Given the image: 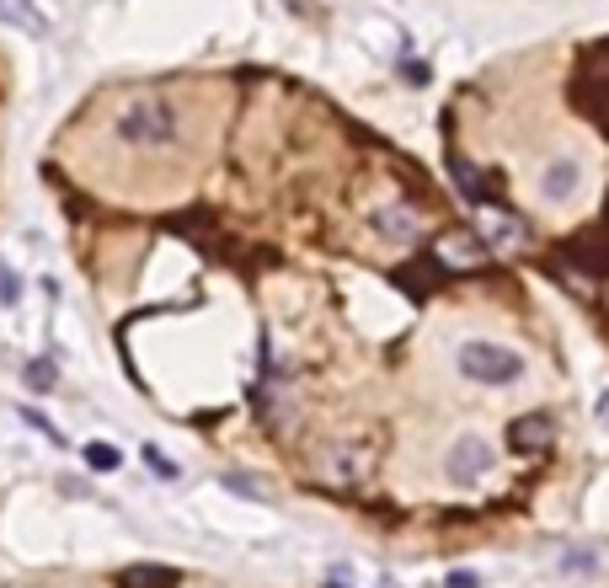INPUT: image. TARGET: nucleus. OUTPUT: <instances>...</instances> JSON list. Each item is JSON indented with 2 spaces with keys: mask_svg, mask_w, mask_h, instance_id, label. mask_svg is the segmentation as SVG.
Listing matches in <instances>:
<instances>
[{
  "mask_svg": "<svg viewBox=\"0 0 609 588\" xmlns=\"http://www.w3.org/2000/svg\"><path fill=\"white\" fill-rule=\"evenodd\" d=\"M118 139H129V145H171L177 139V107L166 97H134L118 113Z\"/></svg>",
  "mask_w": 609,
  "mask_h": 588,
  "instance_id": "obj_1",
  "label": "nucleus"
},
{
  "mask_svg": "<svg viewBox=\"0 0 609 588\" xmlns=\"http://www.w3.org/2000/svg\"><path fill=\"white\" fill-rule=\"evenodd\" d=\"M455 364H460V375L476 380V385H513L524 375V359L503 343H465Z\"/></svg>",
  "mask_w": 609,
  "mask_h": 588,
  "instance_id": "obj_2",
  "label": "nucleus"
},
{
  "mask_svg": "<svg viewBox=\"0 0 609 588\" xmlns=\"http://www.w3.org/2000/svg\"><path fill=\"white\" fill-rule=\"evenodd\" d=\"M497 466V455H492V444L481 439V433H460L455 444H449V455H444V476L455 487H476V482H487V471Z\"/></svg>",
  "mask_w": 609,
  "mask_h": 588,
  "instance_id": "obj_3",
  "label": "nucleus"
},
{
  "mask_svg": "<svg viewBox=\"0 0 609 588\" xmlns=\"http://www.w3.org/2000/svg\"><path fill=\"white\" fill-rule=\"evenodd\" d=\"M481 241H487L492 252H513V246H524V225L513 220L508 209L481 204Z\"/></svg>",
  "mask_w": 609,
  "mask_h": 588,
  "instance_id": "obj_4",
  "label": "nucleus"
},
{
  "mask_svg": "<svg viewBox=\"0 0 609 588\" xmlns=\"http://www.w3.org/2000/svg\"><path fill=\"white\" fill-rule=\"evenodd\" d=\"M374 236H385V241H417V209L412 204H385V209H374Z\"/></svg>",
  "mask_w": 609,
  "mask_h": 588,
  "instance_id": "obj_5",
  "label": "nucleus"
},
{
  "mask_svg": "<svg viewBox=\"0 0 609 588\" xmlns=\"http://www.w3.org/2000/svg\"><path fill=\"white\" fill-rule=\"evenodd\" d=\"M551 439H556V428H551V417H545V412H529V417H519V423L508 428V444H513V450H524V455L545 450Z\"/></svg>",
  "mask_w": 609,
  "mask_h": 588,
  "instance_id": "obj_6",
  "label": "nucleus"
},
{
  "mask_svg": "<svg viewBox=\"0 0 609 588\" xmlns=\"http://www.w3.org/2000/svg\"><path fill=\"white\" fill-rule=\"evenodd\" d=\"M321 471H326L332 487H353V482H364V471H369V450H353V444L348 450H332Z\"/></svg>",
  "mask_w": 609,
  "mask_h": 588,
  "instance_id": "obj_7",
  "label": "nucleus"
},
{
  "mask_svg": "<svg viewBox=\"0 0 609 588\" xmlns=\"http://www.w3.org/2000/svg\"><path fill=\"white\" fill-rule=\"evenodd\" d=\"M577 182H583V166H577L572 156H561L545 166V177H540V193L551 198V204H561V198H572L577 193Z\"/></svg>",
  "mask_w": 609,
  "mask_h": 588,
  "instance_id": "obj_8",
  "label": "nucleus"
},
{
  "mask_svg": "<svg viewBox=\"0 0 609 588\" xmlns=\"http://www.w3.org/2000/svg\"><path fill=\"white\" fill-rule=\"evenodd\" d=\"M0 22L22 27V33H33V38H49V17H43L33 0H0Z\"/></svg>",
  "mask_w": 609,
  "mask_h": 588,
  "instance_id": "obj_9",
  "label": "nucleus"
},
{
  "mask_svg": "<svg viewBox=\"0 0 609 588\" xmlns=\"http://www.w3.org/2000/svg\"><path fill=\"white\" fill-rule=\"evenodd\" d=\"M118 588H177V572L171 567H123Z\"/></svg>",
  "mask_w": 609,
  "mask_h": 588,
  "instance_id": "obj_10",
  "label": "nucleus"
},
{
  "mask_svg": "<svg viewBox=\"0 0 609 588\" xmlns=\"http://www.w3.org/2000/svg\"><path fill=\"white\" fill-rule=\"evenodd\" d=\"M439 252H444L449 262H460V268H476L481 252H487V241H476V236H444Z\"/></svg>",
  "mask_w": 609,
  "mask_h": 588,
  "instance_id": "obj_11",
  "label": "nucleus"
},
{
  "mask_svg": "<svg viewBox=\"0 0 609 588\" xmlns=\"http://www.w3.org/2000/svg\"><path fill=\"white\" fill-rule=\"evenodd\" d=\"M145 466H150V476H155V482H177V476H182V466H177V460H171V455H161L155 444H145Z\"/></svg>",
  "mask_w": 609,
  "mask_h": 588,
  "instance_id": "obj_12",
  "label": "nucleus"
},
{
  "mask_svg": "<svg viewBox=\"0 0 609 588\" xmlns=\"http://www.w3.org/2000/svg\"><path fill=\"white\" fill-rule=\"evenodd\" d=\"M86 466H91V471H118L123 455L113 450V444H86Z\"/></svg>",
  "mask_w": 609,
  "mask_h": 588,
  "instance_id": "obj_13",
  "label": "nucleus"
},
{
  "mask_svg": "<svg viewBox=\"0 0 609 588\" xmlns=\"http://www.w3.org/2000/svg\"><path fill=\"white\" fill-rule=\"evenodd\" d=\"M27 385H33L38 396H49L54 385H59V380H54V364H49V359H33V364H27Z\"/></svg>",
  "mask_w": 609,
  "mask_h": 588,
  "instance_id": "obj_14",
  "label": "nucleus"
},
{
  "mask_svg": "<svg viewBox=\"0 0 609 588\" xmlns=\"http://www.w3.org/2000/svg\"><path fill=\"white\" fill-rule=\"evenodd\" d=\"M455 188L465 193V198H471V204H487V193H481V182H476V172H471V166H455Z\"/></svg>",
  "mask_w": 609,
  "mask_h": 588,
  "instance_id": "obj_15",
  "label": "nucleus"
},
{
  "mask_svg": "<svg viewBox=\"0 0 609 588\" xmlns=\"http://www.w3.org/2000/svg\"><path fill=\"white\" fill-rule=\"evenodd\" d=\"M22 417H27V423H33V428H38V433H43V439H49V444H65V439H59V428H54V423H49V417H43V412H33V407H27Z\"/></svg>",
  "mask_w": 609,
  "mask_h": 588,
  "instance_id": "obj_16",
  "label": "nucleus"
},
{
  "mask_svg": "<svg viewBox=\"0 0 609 588\" xmlns=\"http://www.w3.org/2000/svg\"><path fill=\"white\" fill-rule=\"evenodd\" d=\"M444 588H481V578H476L471 567H455V572L444 578Z\"/></svg>",
  "mask_w": 609,
  "mask_h": 588,
  "instance_id": "obj_17",
  "label": "nucleus"
},
{
  "mask_svg": "<svg viewBox=\"0 0 609 588\" xmlns=\"http://www.w3.org/2000/svg\"><path fill=\"white\" fill-rule=\"evenodd\" d=\"M225 487H230V492H241V498H262V487L252 482V476H225Z\"/></svg>",
  "mask_w": 609,
  "mask_h": 588,
  "instance_id": "obj_18",
  "label": "nucleus"
},
{
  "mask_svg": "<svg viewBox=\"0 0 609 588\" xmlns=\"http://www.w3.org/2000/svg\"><path fill=\"white\" fill-rule=\"evenodd\" d=\"M406 81H412V86H428V65H423V59H417V65H412V59H406Z\"/></svg>",
  "mask_w": 609,
  "mask_h": 588,
  "instance_id": "obj_19",
  "label": "nucleus"
},
{
  "mask_svg": "<svg viewBox=\"0 0 609 588\" xmlns=\"http://www.w3.org/2000/svg\"><path fill=\"white\" fill-rule=\"evenodd\" d=\"M599 423H604V428H609V391H604V396H599Z\"/></svg>",
  "mask_w": 609,
  "mask_h": 588,
  "instance_id": "obj_20",
  "label": "nucleus"
}]
</instances>
